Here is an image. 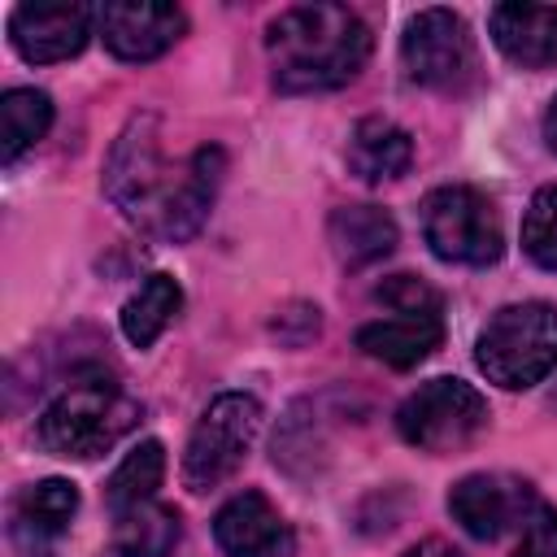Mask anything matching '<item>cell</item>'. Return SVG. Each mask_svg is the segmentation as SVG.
Returning <instances> with one entry per match:
<instances>
[{
  "instance_id": "5b68a950",
  "label": "cell",
  "mask_w": 557,
  "mask_h": 557,
  "mask_svg": "<svg viewBox=\"0 0 557 557\" xmlns=\"http://www.w3.org/2000/svg\"><path fill=\"white\" fill-rule=\"evenodd\" d=\"M374 300L387 309V318L366 322L357 331V348L392 370H409L422 357H431L444 339V313L440 296L413 278V274H392L374 287Z\"/></svg>"
},
{
  "instance_id": "4fadbf2b",
  "label": "cell",
  "mask_w": 557,
  "mask_h": 557,
  "mask_svg": "<svg viewBox=\"0 0 557 557\" xmlns=\"http://www.w3.org/2000/svg\"><path fill=\"white\" fill-rule=\"evenodd\" d=\"M187 17L174 4H148V0H117L100 9V35L113 57L122 61H152L183 35Z\"/></svg>"
},
{
  "instance_id": "e0dca14e",
  "label": "cell",
  "mask_w": 557,
  "mask_h": 557,
  "mask_svg": "<svg viewBox=\"0 0 557 557\" xmlns=\"http://www.w3.org/2000/svg\"><path fill=\"white\" fill-rule=\"evenodd\" d=\"M413 161V139L387 117H361L348 135V170L366 183L400 178Z\"/></svg>"
},
{
  "instance_id": "6da1fadb",
  "label": "cell",
  "mask_w": 557,
  "mask_h": 557,
  "mask_svg": "<svg viewBox=\"0 0 557 557\" xmlns=\"http://www.w3.org/2000/svg\"><path fill=\"white\" fill-rule=\"evenodd\" d=\"M222 165L226 161L218 148H196L178 170L165 165L157 144V117H131V126L117 135L109 152L104 191L135 226L161 239H187L213 205Z\"/></svg>"
},
{
  "instance_id": "603a6c76",
  "label": "cell",
  "mask_w": 557,
  "mask_h": 557,
  "mask_svg": "<svg viewBox=\"0 0 557 557\" xmlns=\"http://www.w3.org/2000/svg\"><path fill=\"white\" fill-rule=\"evenodd\" d=\"M513 557H557V509L553 505H535L527 513V522L518 527V544Z\"/></svg>"
},
{
  "instance_id": "ffe728a7",
  "label": "cell",
  "mask_w": 557,
  "mask_h": 557,
  "mask_svg": "<svg viewBox=\"0 0 557 557\" xmlns=\"http://www.w3.org/2000/svg\"><path fill=\"white\" fill-rule=\"evenodd\" d=\"M161 474H165V448H161L157 440L135 444V448L117 461V470L109 474V483H104V505H109L113 513H126V509L152 500V492L161 487Z\"/></svg>"
},
{
  "instance_id": "8fae6325",
  "label": "cell",
  "mask_w": 557,
  "mask_h": 557,
  "mask_svg": "<svg viewBox=\"0 0 557 557\" xmlns=\"http://www.w3.org/2000/svg\"><path fill=\"white\" fill-rule=\"evenodd\" d=\"M96 17L100 13L87 4H17L9 17V39L22 61L48 65L83 52Z\"/></svg>"
},
{
  "instance_id": "44dd1931",
  "label": "cell",
  "mask_w": 557,
  "mask_h": 557,
  "mask_svg": "<svg viewBox=\"0 0 557 557\" xmlns=\"http://www.w3.org/2000/svg\"><path fill=\"white\" fill-rule=\"evenodd\" d=\"M52 126V100L35 87H13L0 100V157L17 161Z\"/></svg>"
},
{
  "instance_id": "8992f818",
  "label": "cell",
  "mask_w": 557,
  "mask_h": 557,
  "mask_svg": "<svg viewBox=\"0 0 557 557\" xmlns=\"http://www.w3.org/2000/svg\"><path fill=\"white\" fill-rule=\"evenodd\" d=\"M422 235L453 265H492L505 252L496 205L474 187H435L422 200Z\"/></svg>"
},
{
  "instance_id": "2e32d148",
  "label": "cell",
  "mask_w": 557,
  "mask_h": 557,
  "mask_svg": "<svg viewBox=\"0 0 557 557\" xmlns=\"http://www.w3.org/2000/svg\"><path fill=\"white\" fill-rule=\"evenodd\" d=\"M326 239H331V252L339 257V265L361 270L396 248V222L379 205H344L331 213Z\"/></svg>"
},
{
  "instance_id": "ba28073f",
  "label": "cell",
  "mask_w": 557,
  "mask_h": 557,
  "mask_svg": "<svg viewBox=\"0 0 557 557\" xmlns=\"http://www.w3.org/2000/svg\"><path fill=\"white\" fill-rule=\"evenodd\" d=\"M261 426V405L248 392H222L218 400H209V409L200 413L187 453H183V479L191 492H209L222 479L235 474V466L244 461V453L252 448Z\"/></svg>"
},
{
  "instance_id": "ac0fdd59",
  "label": "cell",
  "mask_w": 557,
  "mask_h": 557,
  "mask_svg": "<svg viewBox=\"0 0 557 557\" xmlns=\"http://www.w3.org/2000/svg\"><path fill=\"white\" fill-rule=\"evenodd\" d=\"M113 518H117L113 522V557H170L183 535L178 509L157 505V500H144Z\"/></svg>"
},
{
  "instance_id": "7c38bea8",
  "label": "cell",
  "mask_w": 557,
  "mask_h": 557,
  "mask_svg": "<svg viewBox=\"0 0 557 557\" xmlns=\"http://www.w3.org/2000/svg\"><path fill=\"white\" fill-rule=\"evenodd\" d=\"M213 540L226 557H292L296 540L261 492H239L213 513Z\"/></svg>"
},
{
  "instance_id": "cb8c5ba5",
  "label": "cell",
  "mask_w": 557,
  "mask_h": 557,
  "mask_svg": "<svg viewBox=\"0 0 557 557\" xmlns=\"http://www.w3.org/2000/svg\"><path fill=\"white\" fill-rule=\"evenodd\" d=\"M405 557H466L457 544H448V540H440V535H431V540H418L413 548H405Z\"/></svg>"
},
{
  "instance_id": "52a82bcc",
  "label": "cell",
  "mask_w": 557,
  "mask_h": 557,
  "mask_svg": "<svg viewBox=\"0 0 557 557\" xmlns=\"http://www.w3.org/2000/svg\"><path fill=\"white\" fill-rule=\"evenodd\" d=\"M487 426V400L461 379H431L396 409V431L422 453H457Z\"/></svg>"
},
{
  "instance_id": "7402d4cb",
  "label": "cell",
  "mask_w": 557,
  "mask_h": 557,
  "mask_svg": "<svg viewBox=\"0 0 557 557\" xmlns=\"http://www.w3.org/2000/svg\"><path fill=\"white\" fill-rule=\"evenodd\" d=\"M522 248L535 265L557 270V183L540 187L522 218Z\"/></svg>"
},
{
  "instance_id": "277c9868",
  "label": "cell",
  "mask_w": 557,
  "mask_h": 557,
  "mask_svg": "<svg viewBox=\"0 0 557 557\" xmlns=\"http://www.w3.org/2000/svg\"><path fill=\"white\" fill-rule=\"evenodd\" d=\"M474 361L492 383L509 392L535 387L548 370H557V309L544 300L505 305L483 326Z\"/></svg>"
},
{
  "instance_id": "9c48e42d",
  "label": "cell",
  "mask_w": 557,
  "mask_h": 557,
  "mask_svg": "<svg viewBox=\"0 0 557 557\" xmlns=\"http://www.w3.org/2000/svg\"><path fill=\"white\" fill-rule=\"evenodd\" d=\"M400 65L413 83L453 91L474 70V39L470 26L453 9H422L409 17L400 35Z\"/></svg>"
},
{
  "instance_id": "30bf717a",
  "label": "cell",
  "mask_w": 557,
  "mask_h": 557,
  "mask_svg": "<svg viewBox=\"0 0 557 557\" xmlns=\"http://www.w3.org/2000/svg\"><path fill=\"white\" fill-rule=\"evenodd\" d=\"M535 505L540 500H535V492H531L527 479L496 474V470L492 474H466L448 492V513L474 540H496L509 527H522Z\"/></svg>"
},
{
  "instance_id": "d4e9b609",
  "label": "cell",
  "mask_w": 557,
  "mask_h": 557,
  "mask_svg": "<svg viewBox=\"0 0 557 557\" xmlns=\"http://www.w3.org/2000/svg\"><path fill=\"white\" fill-rule=\"evenodd\" d=\"M544 139H548V148L557 152V96H553V104H548V113H544Z\"/></svg>"
},
{
  "instance_id": "9a60e30c",
  "label": "cell",
  "mask_w": 557,
  "mask_h": 557,
  "mask_svg": "<svg viewBox=\"0 0 557 557\" xmlns=\"http://www.w3.org/2000/svg\"><path fill=\"white\" fill-rule=\"evenodd\" d=\"M496 48L527 70L557 65V9L544 4H496L487 13Z\"/></svg>"
},
{
  "instance_id": "3957f363",
  "label": "cell",
  "mask_w": 557,
  "mask_h": 557,
  "mask_svg": "<svg viewBox=\"0 0 557 557\" xmlns=\"http://www.w3.org/2000/svg\"><path fill=\"white\" fill-rule=\"evenodd\" d=\"M139 418V405L113 383L104 370H78L44 409L39 418V444L52 457H100L131 422Z\"/></svg>"
},
{
  "instance_id": "d6986e66",
  "label": "cell",
  "mask_w": 557,
  "mask_h": 557,
  "mask_svg": "<svg viewBox=\"0 0 557 557\" xmlns=\"http://www.w3.org/2000/svg\"><path fill=\"white\" fill-rule=\"evenodd\" d=\"M178 305H183V287L170 274H148L139 283V292L122 305V335L135 348H148L170 326V318L178 313Z\"/></svg>"
},
{
  "instance_id": "7a4b0ae2",
  "label": "cell",
  "mask_w": 557,
  "mask_h": 557,
  "mask_svg": "<svg viewBox=\"0 0 557 557\" xmlns=\"http://www.w3.org/2000/svg\"><path fill=\"white\" fill-rule=\"evenodd\" d=\"M265 57L278 91H331L361 74L370 30L344 4H292L265 26Z\"/></svg>"
},
{
  "instance_id": "5bb4252c",
  "label": "cell",
  "mask_w": 557,
  "mask_h": 557,
  "mask_svg": "<svg viewBox=\"0 0 557 557\" xmlns=\"http://www.w3.org/2000/svg\"><path fill=\"white\" fill-rule=\"evenodd\" d=\"M74 513H78V487L70 479L30 483L13 500V540L22 544V553L44 557L65 535V527H70Z\"/></svg>"
}]
</instances>
